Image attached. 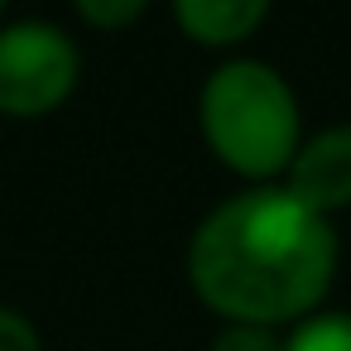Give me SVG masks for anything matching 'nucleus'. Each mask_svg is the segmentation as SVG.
<instances>
[{
    "label": "nucleus",
    "mask_w": 351,
    "mask_h": 351,
    "mask_svg": "<svg viewBox=\"0 0 351 351\" xmlns=\"http://www.w3.org/2000/svg\"><path fill=\"white\" fill-rule=\"evenodd\" d=\"M337 274V231L284 188L226 197L188 241V284L226 322L284 327L308 317Z\"/></svg>",
    "instance_id": "f257e3e1"
},
{
    "label": "nucleus",
    "mask_w": 351,
    "mask_h": 351,
    "mask_svg": "<svg viewBox=\"0 0 351 351\" xmlns=\"http://www.w3.org/2000/svg\"><path fill=\"white\" fill-rule=\"evenodd\" d=\"M197 121L212 154L241 178H274L303 145L293 87L260 58L221 63L197 97Z\"/></svg>",
    "instance_id": "f03ea898"
},
{
    "label": "nucleus",
    "mask_w": 351,
    "mask_h": 351,
    "mask_svg": "<svg viewBox=\"0 0 351 351\" xmlns=\"http://www.w3.org/2000/svg\"><path fill=\"white\" fill-rule=\"evenodd\" d=\"M77 44L44 20H20L0 29V116L39 121L58 111L77 87Z\"/></svg>",
    "instance_id": "7ed1b4c3"
},
{
    "label": "nucleus",
    "mask_w": 351,
    "mask_h": 351,
    "mask_svg": "<svg viewBox=\"0 0 351 351\" xmlns=\"http://www.w3.org/2000/svg\"><path fill=\"white\" fill-rule=\"evenodd\" d=\"M284 173H289L284 193L308 212L327 217L351 207V125H327L313 140H303Z\"/></svg>",
    "instance_id": "20e7f679"
},
{
    "label": "nucleus",
    "mask_w": 351,
    "mask_h": 351,
    "mask_svg": "<svg viewBox=\"0 0 351 351\" xmlns=\"http://www.w3.org/2000/svg\"><path fill=\"white\" fill-rule=\"evenodd\" d=\"M173 15L193 44L231 49L260 29V20L269 15V0H173Z\"/></svg>",
    "instance_id": "39448f33"
},
{
    "label": "nucleus",
    "mask_w": 351,
    "mask_h": 351,
    "mask_svg": "<svg viewBox=\"0 0 351 351\" xmlns=\"http://www.w3.org/2000/svg\"><path fill=\"white\" fill-rule=\"evenodd\" d=\"M284 351H351V313H313L289 337Z\"/></svg>",
    "instance_id": "423d86ee"
},
{
    "label": "nucleus",
    "mask_w": 351,
    "mask_h": 351,
    "mask_svg": "<svg viewBox=\"0 0 351 351\" xmlns=\"http://www.w3.org/2000/svg\"><path fill=\"white\" fill-rule=\"evenodd\" d=\"M207 351H284L279 327H250V322H226Z\"/></svg>",
    "instance_id": "0eeeda50"
},
{
    "label": "nucleus",
    "mask_w": 351,
    "mask_h": 351,
    "mask_svg": "<svg viewBox=\"0 0 351 351\" xmlns=\"http://www.w3.org/2000/svg\"><path fill=\"white\" fill-rule=\"evenodd\" d=\"M73 5L92 29H125L145 15L149 0H73Z\"/></svg>",
    "instance_id": "6e6552de"
},
{
    "label": "nucleus",
    "mask_w": 351,
    "mask_h": 351,
    "mask_svg": "<svg viewBox=\"0 0 351 351\" xmlns=\"http://www.w3.org/2000/svg\"><path fill=\"white\" fill-rule=\"evenodd\" d=\"M0 351H44L34 322L15 308H0Z\"/></svg>",
    "instance_id": "1a4fd4ad"
},
{
    "label": "nucleus",
    "mask_w": 351,
    "mask_h": 351,
    "mask_svg": "<svg viewBox=\"0 0 351 351\" xmlns=\"http://www.w3.org/2000/svg\"><path fill=\"white\" fill-rule=\"evenodd\" d=\"M5 5H10V0H0V15H5Z\"/></svg>",
    "instance_id": "9d476101"
}]
</instances>
